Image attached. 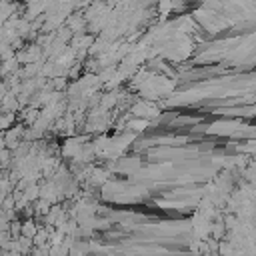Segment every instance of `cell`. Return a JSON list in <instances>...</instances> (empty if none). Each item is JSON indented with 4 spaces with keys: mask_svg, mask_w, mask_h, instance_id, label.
Instances as JSON below:
<instances>
[]
</instances>
